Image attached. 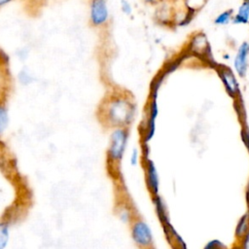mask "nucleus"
Returning <instances> with one entry per match:
<instances>
[{"instance_id": "f3484780", "label": "nucleus", "mask_w": 249, "mask_h": 249, "mask_svg": "<svg viewBox=\"0 0 249 249\" xmlns=\"http://www.w3.org/2000/svg\"><path fill=\"white\" fill-rule=\"evenodd\" d=\"M224 245L219 241V240H212L210 241L206 246L205 248H217V247H223Z\"/></svg>"}, {"instance_id": "ddd939ff", "label": "nucleus", "mask_w": 249, "mask_h": 249, "mask_svg": "<svg viewBox=\"0 0 249 249\" xmlns=\"http://www.w3.org/2000/svg\"><path fill=\"white\" fill-rule=\"evenodd\" d=\"M9 240V227L7 224L0 223V249L6 247Z\"/></svg>"}, {"instance_id": "7ed1b4c3", "label": "nucleus", "mask_w": 249, "mask_h": 249, "mask_svg": "<svg viewBox=\"0 0 249 249\" xmlns=\"http://www.w3.org/2000/svg\"><path fill=\"white\" fill-rule=\"evenodd\" d=\"M132 238L141 247H148L153 242V235L149 226L141 220L136 221L132 226Z\"/></svg>"}, {"instance_id": "a211bd4d", "label": "nucleus", "mask_w": 249, "mask_h": 249, "mask_svg": "<svg viewBox=\"0 0 249 249\" xmlns=\"http://www.w3.org/2000/svg\"><path fill=\"white\" fill-rule=\"evenodd\" d=\"M137 159H138V152L137 149H133L130 157V162L132 165H135L137 163Z\"/></svg>"}, {"instance_id": "dca6fc26", "label": "nucleus", "mask_w": 249, "mask_h": 249, "mask_svg": "<svg viewBox=\"0 0 249 249\" xmlns=\"http://www.w3.org/2000/svg\"><path fill=\"white\" fill-rule=\"evenodd\" d=\"M122 10L124 11V14L128 15L131 13V7L129 5L128 2H126L125 0H122Z\"/></svg>"}, {"instance_id": "9d476101", "label": "nucleus", "mask_w": 249, "mask_h": 249, "mask_svg": "<svg viewBox=\"0 0 249 249\" xmlns=\"http://www.w3.org/2000/svg\"><path fill=\"white\" fill-rule=\"evenodd\" d=\"M248 233H249V213H246L240 218L236 226L235 235L239 239H244Z\"/></svg>"}, {"instance_id": "f8f14e48", "label": "nucleus", "mask_w": 249, "mask_h": 249, "mask_svg": "<svg viewBox=\"0 0 249 249\" xmlns=\"http://www.w3.org/2000/svg\"><path fill=\"white\" fill-rule=\"evenodd\" d=\"M232 18V10H227L224 11L223 13H221L214 20L215 24L218 25H224L229 23Z\"/></svg>"}, {"instance_id": "4468645a", "label": "nucleus", "mask_w": 249, "mask_h": 249, "mask_svg": "<svg viewBox=\"0 0 249 249\" xmlns=\"http://www.w3.org/2000/svg\"><path fill=\"white\" fill-rule=\"evenodd\" d=\"M7 124H8V113H7V110L3 106H0V135L6 129Z\"/></svg>"}, {"instance_id": "f03ea898", "label": "nucleus", "mask_w": 249, "mask_h": 249, "mask_svg": "<svg viewBox=\"0 0 249 249\" xmlns=\"http://www.w3.org/2000/svg\"><path fill=\"white\" fill-rule=\"evenodd\" d=\"M128 133L124 127L116 128L111 134L110 146L108 150V156L112 161H119L122 160L124 152L125 150Z\"/></svg>"}, {"instance_id": "412c9836", "label": "nucleus", "mask_w": 249, "mask_h": 249, "mask_svg": "<svg viewBox=\"0 0 249 249\" xmlns=\"http://www.w3.org/2000/svg\"><path fill=\"white\" fill-rule=\"evenodd\" d=\"M11 0H0V6H3V5H5V4H7V3H9Z\"/></svg>"}, {"instance_id": "6e6552de", "label": "nucleus", "mask_w": 249, "mask_h": 249, "mask_svg": "<svg viewBox=\"0 0 249 249\" xmlns=\"http://www.w3.org/2000/svg\"><path fill=\"white\" fill-rule=\"evenodd\" d=\"M157 116H158V104H157L156 99L154 98L152 103H151V106H150V116H149L150 118H149V121H148L147 133H146V138H145L146 142L150 141V139L154 136V133H155V121H156Z\"/></svg>"}, {"instance_id": "f257e3e1", "label": "nucleus", "mask_w": 249, "mask_h": 249, "mask_svg": "<svg viewBox=\"0 0 249 249\" xmlns=\"http://www.w3.org/2000/svg\"><path fill=\"white\" fill-rule=\"evenodd\" d=\"M107 118L113 125L122 127L130 123L134 114L133 104L125 98H115L106 107Z\"/></svg>"}, {"instance_id": "20e7f679", "label": "nucleus", "mask_w": 249, "mask_h": 249, "mask_svg": "<svg viewBox=\"0 0 249 249\" xmlns=\"http://www.w3.org/2000/svg\"><path fill=\"white\" fill-rule=\"evenodd\" d=\"M108 9L105 0H91L89 19L92 25H103L108 19Z\"/></svg>"}, {"instance_id": "6ab92c4d", "label": "nucleus", "mask_w": 249, "mask_h": 249, "mask_svg": "<svg viewBox=\"0 0 249 249\" xmlns=\"http://www.w3.org/2000/svg\"><path fill=\"white\" fill-rule=\"evenodd\" d=\"M243 140H244V143L246 144V146L248 147V150H249V133L247 132L246 135L243 134Z\"/></svg>"}, {"instance_id": "1a4fd4ad", "label": "nucleus", "mask_w": 249, "mask_h": 249, "mask_svg": "<svg viewBox=\"0 0 249 249\" xmlns=\"http://www.w3.org/2000/svg\"><path fill=\"white\" fill-rule=\"evenodd\" d=\"M191 47L195 53H203V54L209 50V45H208L207 39L204 36V34H202V33H199V34H196V36H194L192 43H191Z\"/></svg>"}, {"instance_id": "9b49d317", "label": "nucleus", "mask_w": 249, "mask_h": 249, "mask_svg": "<svg viewBox=\"0 0 249 249\" xmlns=\"http://www.w3.org/2000/svg\"><path fill=\"white\" fill-rule=\"evenodd\" d=\"M249 20V1H243L238 8L236 15L233 17L234 23H246Z\"/></svg>"}, {"instance_id": "4be33fe9", "label": "nucleus", "mask_w": 249, "mask_h": 249, "mask_svg": "<svg viewBox=\"0 0 249 249\" xmlns=\"http://www.w3.org/2000/svg\"><path fill=\"white\" fill-rule=\"evenodd\" d=\"M247 200H248V204H249V185H248V190H247Z\"/></svg>"}, {"instance_id": "39448f33", "label": "nucleus", "mask_w": 249, "mask_h": 249, "mask_svg": "<svg viewBox=\"0 0 249 249\" xmlns=\"http://www.w3.org/2000/svg\"><path fill=\"white\" fill-rule=\"evenodd\" d=\"M219 75L229 94L235 96V94L238 93V84L232 71L230 68L223 66L221 69H219Z\"/></svg>"}, {"instance_id": "aec40b11", "label": "nucleus", "mask_w": 249, "mask_h": 249, "mask_svg": "<svg viewBox=\"0 0 249 249\" xmlns=\"http://www.w3.org/2000/svg\"><path fill=\"white\" fill-rule=\"evenodd\" d=\"M143 1H145L147 3H150V4H155V3H158L160 0H143Z\"/></svg>"}, {"instance_id": "423d86ee", "label": "nucleus", "mask_w": 249, "mask_h": 249, "mask_svg": "<svg viewBox=\"0 0 249 249\" xmlns=\"http://www.w3.org/2000/svg\"><path fill=\"white\" fill-rule=\"evenodd\" d=\"M249 54V44L247 42H244L240 45L235 60H234V67L236 72L239 76L244 77L247 72V56Z\"/></svg>"}, {"instance_id": "0eeeda50", "label": "nucleus", "mask_w": 249, "mask_h": 249, "mask_svg": "<svg viewBox=\"0 0 249 249\" xmlns=\"http://www.w3.org/2000/svg\"><path fill=\"white\" fill-rule=\"evenodd\" d=\"M146 175H147V184L149 189L155 196H157L159 192V177H158L156 166L152 160L147 161Z\"/></svg>"}, {"instance_id": "2eb2a0df", "label": "nucleus", "mask_w": 249, "mask_h": 249, "mask_svg": "<svg viewBox=\"0 0 249 249\" xmlns=\"http://www.w3.org/2000/svg\"><path fill=\"white\" fill-rule=\"evenodd\" d=\"M184 1L186 3V7L192 12H195L196 10L201 8L205 3V0H184Z\"/></svg>"}]
</instances>
